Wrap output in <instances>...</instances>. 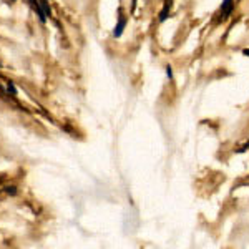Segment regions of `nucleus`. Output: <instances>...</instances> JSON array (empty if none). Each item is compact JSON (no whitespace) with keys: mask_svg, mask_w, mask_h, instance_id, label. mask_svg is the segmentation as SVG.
<instances>
[{"mask_svg":"<svg viewBox=\"0 0 249 249\" xmlns=\"http://www.w3.org/2000/svg\"><path fill=\"white\" fill-rule=\"evenodd\" d=\"M124 27H126V17H120L118 23H116V27H115V30H113V37H116V38L122 37Z\"/></svg>","mask_w":249,"mask_h":249,"instance_id":"2","label":"nucleus"},{"mask_svg":"<svg viewBox=\"0 0 249 249\" xmlns=\"http://www.w3.org/2000/svg\"><path fill=\"white\" fill-rule=\"evenodd\" d=\"M40 7H42L43 14H45V17H52V9H50V3H48V0H38Z\"/></svg>","mask_w":249,"mask_h":249,"instance_id":"3","label":"nucleus"},{"mask_svg":"<svg viewBox=\"0 0 249 249\" xmlns=\"http://www.w3.org/2000/svg\"><path fill=\"white\" fill-rule=\"evenodd\" d=\"M234 10V0H224L221 3V17L228 18L231 15V12Z\"/></svg>","mask_w":249,"mask_h":249,"instance_id":"1","label":"nucleus"},{"mask_svg":"<svg viewBox=\"0 0 249 249\" xmlns=\"http://www.w3.org/2000/svg\"><path fill=\"white\" fill-rule=\"evenodd\" d=\"M0 67H2V65H0Z\"/></svg>","mask_w":249,"mask_h":249,"instance_id":"8","label":"nucleus"},{"mask_svg":"<svg viewBox=\"0 0 249 249\" xmlns=\"http://www.w3.org/2000/svg\"><path fill=\"white\" fill-rule=\"evenodd\" d=\"M7 190V193H9V195H15V188L12 186V188H5Z\"/></svg>","mask_w":249,"mask_h":249,"instance_id":"5","label":"nucleus"},{"mask_svg":"<svg viewBox=\"0 0 249 249\" xmlns=\"http://www.w3.org/2000/svg\"><path fill=\"white\" fill-rule=\"evenodd\" d=\"M244 55H249V50H244Z\"/></svg>","mask_w":249,"mask_h":249,"instance_id":"6","label":"nucleus"},{"mask_svg":"<svg viewBox=\"0 0 249 249\" xmlns=\"http://www.w3.org/2000/svg\"><path fill=\"white\" fill-rule=\"evenodd\" d=\"M7 88H9V91H12V93H17V88H15L14 87V83H12V82H9V83H7Z\"/></svg>","mask_w":249,"mask_h":249,"instance_id":"4","label":"nucleus"},{"mask_svg":"<svg viewBox=\"0 0 249 249\" xmlns=\"http://www.w3.org/2000/svg\"><path fill=\"white\" fill-rule=\"evenodd\" d=\"M10 2H15V0H10Z\"/></svg>","mask_w":249,"mask_h":249,"instance_id":"7","label":"nucleus"}]
</instances>
